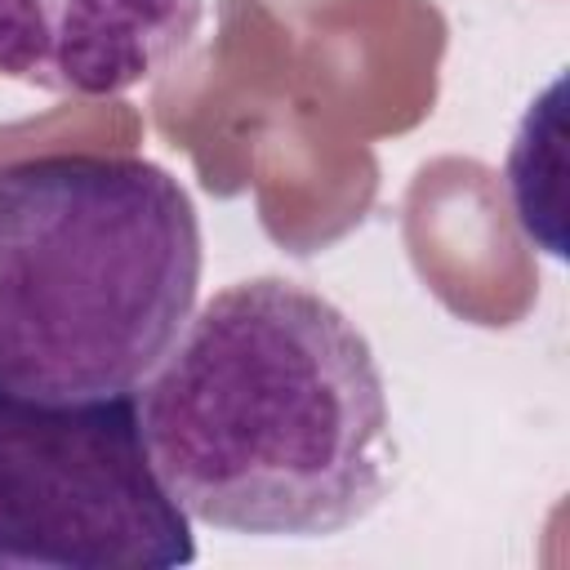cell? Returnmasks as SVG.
Masks as SVG:
<instances>
[{
  "label": "cell",
  "mask_w": 570,
  "mask_h": 570,
  "mask_svg": "<svg viewBox=\"0 0 570 570\" xmlns=\"http://www.w3.org/2000/svg\"><path fill=\"white\" fill-rule=\"evenodd\" d=\"M191 517L160 485L134 392L45 401L0 383V570H174Z\"/></svg>",
  "instance_id": "cell-3"
},
{
  "label": "cell",
  "mask_w": 570,
  "mask_h": 570,
  "mask_svg": "<svg viewBox=\"0 0 570 570\" xmlns=\"http://www.w3.org/2000/svg\"><path fill=\"white\" fill-rule=\"evenodd\" d=\"M205 0H0V76L111 98L169 71L200 31Z\"/></svg>",
  "instance_id": "cell-4"
},
{
  "label": "cell",
  "mask_w": 570,
  "mask_h": 570,
  "mask_svg": "<svg viewBox=\"0 0 570 570\" xmlns=\"http://www.w3.org/2000/svg\"><path fill=\"white\" fill-rule=\"evenodd\" d=\"M200 289L187 187L142 156L53 151L0 169V383L45 401L125 396Z\"/></svg>",
  "instance_id": "cell-2"
},
{
  "label": "cell",
  "mask_w": 570,
  "mask_h": 570,
  "mask_svg": "<svg viewBox=\"0 0 570 570\" xmlns=\"http://www.w3.org/2000/svg\"><path fill=\"white\" fill-rule=\"evenodd\" d=\"M134 401L160 485L214 530L325 539L387 494L383 370L365 330L312 285L218 289Z\"/></svg>",
  "instance_id": "cell-1"
}]
</instances>
